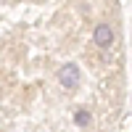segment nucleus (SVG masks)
<instances>
[{
  "label": "nucleus",
  "mask_w": 132,
  "mask_h": 132,
  "mask_svg": "<svg viewBox=\"0 0 132 132\" xmlns=\"http://www.w3.org/2000/svg\"><path fill=\"white\" fill-rule=\"evenodd\" d=\"M58 82L66 90H74V87L79 85V69H77V63H63L61 66L58 69Z\"/></svg>",
  "instance_id": "f257e3e1"
},
{
  "label": "nucleus",
  "mask_w": 132,
  "mask_h": 132,
  "mask_svg": "<svg viewBox=\"0 0 132 132\" xmlns=\"http://www.w3.org/2000/svg\"><path fill=\"white\" fill-rule=\"evenodd\" d=\"M93 42H95L98 48H108L114 42V29L108 27V24H98L93 29Z\"/></svg>",
  "instance_id": "f03ea898"
},
{
  "label": "nucleus",
  "mask_w": 132,
  "mask_h": 132,
  "mask_svg": "<svg viewBox=\"0 0 132 132\" xmlns=\"http://www.w3.org/2000/svg\"><path fill=\"white\" fill-rule=\"evenodd\" d=\"M90 119H93L90 111H77V114H74V122L79 124V127H87V124H90Z\"/></svg>",
  "instance_id": "7ed1b4c3"
}]
</instances>
